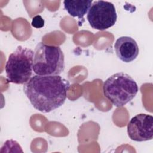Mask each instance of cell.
<instances>
[{
    "label": "cell",
    "instance_id": "obj_9",
    "mask_svg": "<svg viewBox=\"0 0 153 153\" xmlns=\"http://www.w3.org/2000/svg\"><path fill=\"white\" fill-rule=\"evenodd\" d=\"M31 25L35 28H41L44 25V20L40 15H36L33 17Z\"/></svg>",
    "mask_w": 153,
    "mask_h": 153
},
{
    "label": "cell",
    "instance_id": "obj_6",
    "mask_svg": "<svg viewBox=\"0 0 153 153\" xmlns=\"http://www.w3.org/2000/svg\"><path fill=\"white\" fill-rule=\"evenodd\" d=\"M153 117L146 114L134 116L127 125V134L130 139L136 142L151 140L153 137Z\"/></svg>",
    "mask_w": 153,
    "mask_h": 153
},
{
    "label": "cell",
    "instance_id": "obj_2",
    "mask_svg": "<svg viewBox=\"0 0 153 153\" xmlns=\"http://www.w3.org/2000/svg\"><path fill=\"white\" fill-rule=\"evenodd\" d=\"M104 96L116 107H122L130 102L137 94L139 88L134 79L128 74L118 72L104 82Z\"/></svg>",
    "mask_w": 153,
    "mask_h": 153
},
{
    "label": "cell",
    "instance_id": "obj_7",
    "mask_svg": "<svg viewBox=\"0 0 153 153\" xmlns=\"http://www.w3.org/2000/svg\"><path fill=\"white\" fill-rule=\"evenodd\" d=\"M114 50L117 57L122 62L130 63L137 57L139 49L136 41L130 36L118 38L114 44Z\"/></svg>",
    "mask_w": 153,
    "mask_h": 153
},
{
    "label": "cell",
    "instance_id": "obj_4",
    "mask_svg": "<svg viewBox=\"0 0 153 153\" xmlns=\"http://www.w3.org/2000/svg\"><path fill=\"white\" fill-rule=\"evenodd\" d=\"M34 51L27 47L18 46L8 56L5 70L7 80L16 84H25L33 76Z\"/></svg>",
    "mask_w": 153,
    "mask_h": 153
},
{
    "label": "cell",
    "instance_id": "obj_5",
    "mask_svg": "<svg viewBox=\"0 0 153 153\" xmlns=\"http://www.w3.org/2000/svg\"><path fill=\"white\" fill-rule=\"evenodd\" d=\"M87 19L91 27L94 29H108L113 26L117 22L115 7L111 2L94 1L87 13Z\"/></svg>",
    "mask_w": 153,
    "mask_h": 153
},
{
    "label": "cell",
    "instance_id": "obj_1",
    "mask_svg": "<svg viewBox=\"0 0 153 153\" xmlns=\"http://www.w3.org/2000/svg\"><path fill=\"white\" fill-rule=\"evenodd\" d=\"M69 82L60 75H33L23 84V91L36 110L48 113L65 102Z\"/></svg>",
    "mask_w": 153,
    "mask_h": 153
},
{
    "label": "cell",
    "instance_id": "obj_8",
    "mask_svg": "<svg viewBox=\"0 0 153 153\" xmlns=\"http://www.w3.org/2000/svg\"><path fill=\"white\" fill-rule=\"evenodd\" d=\"M92 2V0L64 1L63 5L65 9L70 16L82 19L88 13Z\"/></svg>",
    "mask_w": 153,
    "mask_h": 153
},
{
    "label": "cell",
    "instance_id": "obj_3",
    "mask_svg": "<svg viewBox=\"0 0 153 153\" xmlns=\"http://www.w3.org/2000/svg\"><path fill=\"white\" fill-rule=\"evenodd\" d=\"M65 69L64 54L59 46L39 42L33 55V71L38 75H59Z\"/></svg>",
    "mask_w": 153,
    "mask_h": 153
}]
</instances>
